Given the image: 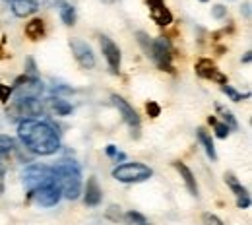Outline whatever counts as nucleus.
<instances>
[{"label":"nucleus","mask_w":252,"mask_h":225,"mask_svg":"<svg viewBox=\"0 0 252 225\" xmlns=\"http://www.w3.org/2000/svg\"><path fill=\"white\" fill-rule=\"evenodd\" d=\"M12 94H14V88H12V86H4V84H0V101H2V103H8Z\"/></svg>","instance_id":"nucleus-26"},{"label":"nucleus","mask_w":252,"mask_h":225,"mask_svg":"<svg viewBox=\"0 0 252 225\" xmlns=\"http://www.w3.org/2000/svg\"><path fill=\"white\" fill-rule=\"evenodd\" d=\"M43 111H45L43 101H39V97H24V99L12 101V105L6 109V115H8V121L22 123V121L39 117Z\"/></svg>","instance_id":"nucleus-3"},{"label":"nucleus","mask_w":252,"mask_h":225,"mask_svg":"<svg viewBox=\"0 0 252 225\" xmlns=\"http://www.w3.org/2000/svg\"><path fill=\"white\" fill-rule=\"evenodd\" d=\"M4 177H6V165L0 161V194H4Z\"/></svg>","instance_id":"nucleus-30"},{"label":"nucleus","mask_w":252,"mask_h":225,"mask_svg":"<svg viewBox=\"0 0 252 225\" xmlns=\"http://www.w3.org/2000/svg\"><path fill=\"white\" fill-rule=\"evenodd\" d=\"M196 138H198V142L202 144V148L206 150L208 158H210L212 161L218 160V154H216V146H214V140H212V136L206 132V129H198V130H196Z\"/></svg>","instance_id":"nucleus-18"},{"label":"nucleus","mask_w":252,"mask_h":225,"mask_svg":"<svg viewBox=\"0 0 252 225\" xmlns=\"http://www.w3.org/2000/svg\"><path fill=\"white\" fill-rule=\"evenodd\" d=\"M99 41H101V51L105 55V61L109 64V70L113 74H119V70H121V59H123L119 45L111 37H107V35H101Z\"/></svg>","instance_id":"nucleus-8"},{"label":"nucleus","mask_w":252,"mask_h":225,"mask_svg":"<svg viewBox=\"0 0 252 225\" xmlns=\"http://www.w3.org/2000/svg\"><path fill=\"white\" fill-rule=\"evenodd\" d=\"M208 123H210V125H216V123H218V119H216V117H210V119H208Z\"/></svg>","instance_id":"nucleus-34"},{"label":"nucleus","mask_w":252,"mask_h":225,"mask_svg":"<svg viewBox=\"0 0 252 225\" xmlns=\"http://www.w3.org/2000/svg\"><path fill=\"white\" fill-rule=\"evenodd\" d=\"M70 49H72V55L74 59L78 61V64L82 68H94L95 66V55L92 51V47L84 41V39H70Z\"/></svg>","instance_id":"nucleus-9"},{"label":"nucleus","mask_w":252,"mask_h":225,"mask_svg":"<svg viewBox=\"0 0 252 225\" xmlns=\"http://www.w3.org/2000/svg\"><path fill=\"white\" fill-rule=\"evenodd\" d=\"M225 183L229 185V189L233 191V194L237 196V206L241 210H247L251 206V196H249V191L239 183V179L233 175V173H227L225 175Z\"/></svg>","instance_id":"nucleus-13"},{"label":"nucleus","mask_w":252,"mask_h":225,"mask_svg":"<svg viewBox=\"0 0 252 225\" xmlns=\"http://www.w3.org/2000/svg\"><path fill=\"white\" fill-rule=\"evenodd\" d=\"M107 2H113V0H107Z\"/></svg>","instance_id":"nucleus-37"},{"label":"nucleus","mask_w":252,"mask_h":225,"mask_svg":"<svg viewBox=\"0 0 252 225\" xmlns=\"http://www.w3.org/2000/svg\"><path fill=\"white\" fill-rule=\"evenodd\" d=\"M101 198H103V193H101V187H99L97 179L90 177L88 179V185H86V193H84V202L88 206H99L101 204Z\"/></svg>","instance_id":"nucleus-16"},{"label":"nucleus","mask_w":252,"mask_h":225,"mask_svg":"<svg viewBox=\"0 0 252 225\" xmlns=\"http://www.w3.org/2000/svg\"><path fill=\"white\" fill-rule=\"evenodd\" d=\"M41 8L39 0H12V12L18 18H28L33 16Z\"/></svg>","instance_id":"nucleus-14"},{"label":"nucleus","mask_w":252,"mask_h":225,"mask_svg":"<svg viewBox=\"0 0 252 225\" xmlns=\"http://www.w3.org/2000/svg\"><path fill=\"white\" fill-rule=\"evenodd\" d=\"M173 165H175V169L181 173V179L185 181V185H187L189 193L192 194V196H196V198H198V185H196V179H194L192 171L189 169V165H187V163H183V161H175Z\"/></svg>","instance_id":"nucleus-17"},{"label":"nucleus","mask_w":252,"mask_h":225,"mask_svg":"<svg viewBox=\"0 0 252 225\" xmlns=\"http://www.w3.org/2000/svg\"><path fill=\"white\" fill-rule=\"evenodd\" d=\"M196 74L202 76V78H206V80H214V82H218L221 86L227 84V76L221 70H218V66L214 64L210 59H200L196 63Z\"/></svg>","instance_id":"nucleus-12"},{"label":"nucleus","mask_w":252,"mask_h":225,"mask_svg":"<svg viewBox=\"0 0 252 225\" xmlns=\"http://www.w3.org/2000/svg\"><path fill=\"white\" fill-rule=\"evenodd\" d=\"M221 92L229 97L231 101H237V103H239V101H243V99H249V97H251V94H239V92H237L233 86H229V84L221 86Z\"/></svg>","instance_id":"nucleus-23"},{"label":"nucleus","mask_w":252,"mask_h":225,"mask_svg":"<svg viewBox=\"0 0 252 225\" xmlns=\"http://www.w3.org/2000/svg\"><path fill=\"white\" fill-rule=\"evenodd\" d=\"M14 150H16V142H14V138L8 136V134H0V161L6 160Z\"/></svg>","instance_id":"nucleus-20"},{"label":"nucleus","mask_w":252,"mask_h":225,"mask_svg":"<svg viewBox=\"0 0 252 225\" xmlns=\"http://www.w3.org/2000/svg\"><path fill=\"white\" fill-rule=\"evenodd\" d=\"M243 61H245V63H251V53H247V55H245V59H243Z\"/></svg>","instance_id":"nucleus-35"},{"label":"nucleus","mask_w":252,"mask_h":225,"mask_svg":"<svg viewBox=\"0 0 252 225\" xmlns=\"http://www.w3.org/2000/svg\"><path fill=\"white\" fill-rule=\"evenodd\" d=\"M154 171L152 167L140 163V161H128V163H121L113 169V179L121 181V183H144L148 179H152Z\"/></svg>","instance_id":"nucleus-4"},{"label":"nucleus","mask_w":252,"mask_h":225,"mask_svg":"<svg viewBox=\"0 0 252 225\" xmlns=\"http://www.w3.org/2000/svg\"><path fill=\"white\" fill-rule=\"evenodd\" d=\"M18 138L35 156H53L61 150V136L49 121L28 119L18 123Z\"/></svg>","instance_id":"nucleus-1"},{"label":"nucleus","mask_w":252,"mask_h":225,"mask_svg":"<svg viewBox=\"0 0 252 225\" xmlns=\"http://www.w3.org/2000/svg\"><path fill=\"white\" fill-rule=\"evenodd\" d=\"M212 16H214L216 20H223V18L227 16V8L221 6V4H216V6L212 8Z\"/></svg>","instance_id":"nucleus-28"},{"label":"nucleus","mask_w":252,"mask_h":225,"mask_svg":"<svg viewBox=\"0 0 252 225\" xmlns=\"http://www.w3.org/2000/svg\"><path fill=\"white\" fill-rule=\"evenodd\" d=\"M61 20L64 26H74L76 24V8L72 4H61Z\"/></svg>","instance_id":"nucleus-22"},{"label":"nucleus","mask_w":252,"mask_h":225,"mask_svg":"<svg viewBox=\"0 0 252 225\" xmlns=\"http://www.w3.org/2000/svg\"><path fill=\"white\" fill-rule=\"evenodd\" d=\"M146 4L150 8V16H152L154 24H158L159 28H167L173 22V14L165 6L163 0H146Z\"/></svg>","instance_id":"nucleus-11"},{"label":"nucleus","mask_w":252,"mask_h":225,"mask_svg":"<svg viewBox=\"0 0 252 225\" xmlns=\"http://www.w3.org/2000/svg\"><path fill=\"white\" fill-rule=\"evenodd\" d=\"M202 222H204V225H223V222H221L220 218L216 214H210V212H206L202 216Z\"/></svg>","instance_id":"nucleus-25"},{"label":"nucleus","mask_w":252,"mask_h":225,"mask_svg":"<svg viewBox=\"0 0 252 225\" xmlns=\"http://www.w3.org/2000/svg\"><path fill=\"white\" fill-rule=\"evenodd\" d=\"M43 109H49L53 115L57 117H66L72 113V105L68 101H64L63 97H49L43 101Z\"/></svg>","instance_id":"nucleus-15"},{"label":"nucleus","mask_w":252,"mask_h":225,"mask_svg":"<svg viewBox=\"0 0 252 225\" xmlns=\"http://www.w3.org/2000/svg\"><path fill=\"white\" fill-rule=\"evenodd\" d=\"M125 220L130 225H150V222H148L140 212H126Z\"/></svg>","instance_id":"nucleus-24"},{"label":"nucleus","mask_w":252,"mask_h":225,"mask_svg":"<svg viewBox=\"0 0 252 225\" xmlns=\"http://www.w3.org/2000/svg\"><path fill=\"white\" fill-rule=\"evenodd\" d=\"M24 177V185L28 189V193H33L41 187H47L51 183H55V171L53 167L49 165H43V163H32L24 169L22 173Z\"/></svg>","instance_id":"nucleus-5"},{"label":"nucleus","mask_w":252,"mask_h":225,"mask_svg":"<svg viewBox=\"0 0 252 225\" xmlns=\"http://www.w3.org/2000/svg\"><path fill=\"white\" fill-rule=\"evenodd\" d=\"M55 183L61 187V193L66 200H78L82 194V171L76 163L63 161L53 167Z\"/></svg>","instance_id":"nucleus-2"},{"label":"nucleus","mask_w":252,"mask_h":225,"mask_svg":"<svg viewBox=\"0 0 252 225\" xmlns=\"http://www.w3.org/2000/svg\"><path fill=\"white\" fill-rule=\"evenodd\" d=\"M150 59L158 64L159 70L173 72V51H171V43L167 41V37H156L152 41Z\"/></svg>","instance_id":"nucleus-6"},{"label":"nucleus","mask_w":252,"mask_h":225,"mask_svg":"<svg viewBox=\"0 0 252 225\" xmlns=\"http://www.w3.org/2000/svg\"><path fill=\"white\" fill-rule=\"evenodd\" d=\"M241 12H243V14H245V18H251V4H249V2H247V4H245V6H243V10H241Z\"/></svg>","instance_id":"nucleus-33"},{"label":"nucleus","mask_w":252,"mask_h":225,"mask_svg":"<svg viewBox=\"0 0 252 225\" xmlns=\"http://www.w3.org/2000/svg\"><path fill=\"white\" fill-rule=\"evenodd\" d=\"M111 101H113V105L119 109V113L123 115V119H125V123L132 129V132H136V136H138V132H140V125H142V121H140V117H138V113L134 111V107L130 105V103H126L125 99L121 96H117V94H113L111 96Z\"/></svg>","instance_id":"nucleus-10"},{"label":"nucleus","mask_w":252,"mask_h":225,"mask_svg":"<svg viewBox=\"0 0 252 225\" xmlns=\"http://www.w3.org/2000/svg\"><path fill=\"white\" fill-rule=\"evenodd\" d=\"M200 2H208V0H200Z\"/></svg>","instance_id":"nucleus-36"},{"label":"nucleus","mask_w":252,"mask_h":225,"mask_svg":"<svg viewBox=\"0 0 252 225\" xmlns=\"http://www.w3.org/2000/svg\"><path fill=\"white\" fill-rule=\"evenodd\" d=\"M28 68H30L28 72H30L32 76H35V72H37V68H35V64H33V61H32V59H28Z\"/></svg>","instance_id":"nucleus-32"},{"label":"nucleus","mask_w":252,"mask_h":225,"mask_svg":"<svg viewBox=\"0 0 252 225\" xmlns=\"http://www.w3.org/2000/svg\"><path fill=\"white\" fill-rule=\"evenodd\" d=\"M30 198L35 200V202H37L39 206H43V208H53V206H57V204L61 202L63 193H61V187H59L57 183H51V185H47V187H41V189L30 193Z\"/></svg>","instance_id":"nucleus-7"},{"label":"nucleus","mask_w":252,"mask_h":225,"mask_svg":"<svg viewBox=\"0 0 252 225\" xmlns=\"http://www.w3.org/2000/svg\"><path fill=\"white\" fill-rule=\"evenodd\" d=\"M214 129H216V136H218V138H227V136H229V129H227V125H223V123H216Z\"/></svg>","instance_id":"nucleus-29"},{"label":"nucleus","mask_w":252,"mask_h":225,"mask_svg":"<svg viewBox=\"0 0 252 225\" xmlns=\"http://www.w3.org/2000/svg\"><path fill=\"white\" fill-rule=\"evenodd\" d=\"M26 35L32 41H39L45 35V22L41 18H33L30 24H26Z\"/></svg>","instance_id":"nucleus-19"},{"label":"nucleus","mask_w":252,"mask_h":225,"mask_svg":"<svg viewBox=\"0 0 252 225\" xmlns=\"http://www.w3.org/2000/svg\"><path fill=\"white\" fill-rule=\"evenodd\" d=\"M146 111H148V115H150L152 119H158L159 115H161V107H159L156 101H150V103L146 105Z\"/></svg>","instance_id":"nucleus-27"},{"label":"nucleus","mask_w":252,"mask_h":225,"mask_svg":"<svg viewBox=\"0 0 252 225\" xmlns=\"http://www.w3.org/2000/svg\"><path fill=\"white\" fill-rule=\"evenodd\" d=\"M216 109H218V113L221 115V119H223V125H227V129L229 130H239V123H237V119H235V115L229 111V109H225L223 105H216Z\"/></svg>","instance_id":"nucleus-21"},{"label":"nucleus","mask_w":252,"mask_h":225,"mask_svg":"<svg viewBox=\"0 0 252 225\" xmlns=\"http://www.w3.org/2000/svg\"><path fill=\"white\" fill-rule=\"evenodd\" d=\"M105 152H107V156H109V158H113V160H115V156L119 154L115 146H107V150H105Z\"/></svg>","instance_id":"nucleus-31"}]
</instances>
